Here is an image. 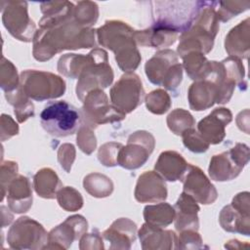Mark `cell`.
Wrapping results in <instances>:
<instances>
[{"label": "cell", "instance_id": "obj_1", "mask_svg": "<svg viewBox=\"0 0 250 250\" xmlns=\"http://www.w3.org/2000/svg\"><path fill=\"white\" fill-rule=\"evenodd\" d=\"M133 36V30L121 21H107L98 29L100 43L115 53V59L123 71L136 69L141 60Z\"/></svg>", "mask_w": 250, "mask_h": 250}, {"label": "cell", "instance_id": "obj_2", "mask_svg": "<svg viewBox=\"0 0 250 250\" xmlns=\"http://www.w3.org/2000/svg\"><path fill=\"white\" fill-rule=\"evenodd\" d=\"M80 112L65 101L50 102L40 114L43 129L54 137L73 135L79 127Z\"/></svg>", "mask_w": 250, "mask_h": 250}, {"label": "cell", "instance_id": "obj_3", "mask_svg": "<svg viewBox=\"0 0 250 250\" xmlns=\"http://www.w3.org/2000/svg\"><path fill=\"white\" fill-rule=\"evenodd\" d=\"M178 62L173 51L158 52L146 63V73L148 79L156 85H164L173 90L182 80V66L178 63L171 67V63Z\"/></svg>", "mask_w": 250, "mask_h": 250}, {"label": "cell", "instance_id": "obj_4", "mask_svg": "<svg viewBox=\"0 0 250 250\" xmlns=\"http://www.w3.org/2000/svg\"><path fill=\"white\" fill-rule=\"evenodd\" d=\"M249 159L248 146L236 144L229 151L214 155L210 161L209 175L215 181H229L235 178Z\"/></svg>", "mask_w": 250, "mask_h": 250}, {"label": "cell", "instance_id": "obj_5", "mask_svg": "<svg viewBox=\"0 0 250 250\" xmlns=\"http://www.w3.org/2000/svg\"><path fill=\"white\" fill-rule=\"evenodd\" d=\"M144 89L139 76L134 73L123 75L110 90V98L114 107L123 114L131 112L143 103Z\"/></svg>", "mask_w": 250, "mask_h": 250}, {"label": "cell", "instance_id": "obj_6", "mask_svg": "<svg viewBox=\"0 0 250 250\" xmlns=\"http://www.w3.org/2000/svg\"><path fill=\"white\" fill-rule=\"evenodd\" d=\"M7 7H2L3 22L10 33L22 41H30L35 26L27 16L26 2H6Z\"/></svg>", "mask_w": 250, "mask_h": 250}, {"label": "cell", "instance_id": "obj_7", "mask_svg": "<svg viewBox=\"0 0 250 250\" xmlns=\"http://www.w3.org/2000/svg\"><path fill=\"white\" fill-rule=\"evenodd\" d=\"M142 135L143 131H138L130 136L128 145L118 152L117 164L127 169H136L147 160L154 146V139L146 133L141 144Z\"/></svg>", "mask_w": 250, "mask_h": 250}, {"label": "cell", "instance_id": "obj_8", "mask_svg": "<svg viewBox=\"0 0 250 250\" xmlns=\"http://www.w3.org/2000/svg\"><path fill=\"white\" fill-rule=\"evenodd\" d=\"M182 182L184 183V192L190 195L195 201L211 204L216 200L217 191L200 168L188 164Z\"/></svg>", "mask_w": 250, "mask_h": 250}, {"label": "cell", "instance_id": "obj_9", "mask_svg": "<svg viewBox=\"0 0 250 250\" xmlns=\"http://www.w3.org/2000/svg\"><path fill=\"white\" fill-rule=\"evenodd\" d=\"M231 121L228 108H216L198 123L200 135L207 143L219 144L225 137V126Z\"/></svg>", "mask_w": 250, "mask_h": 250}, {"label": "cell", "instance_id": "obj_10", "mask_svg": "<svg viewBox=\"0 0 250 250\" xmlns=\"http://www.w3.org/2000/svg\"><path fill=\"white\" fill-rule=\"evenodd\" d=\"M135 197L140 202L164 200L167 197L165 183L156 173L152 171L146 172L138 180Z\"/></svg>", "mask_w": 250, "mask_h": 250}, {"label": "cell", "instance_id": "obj_11", "mask_svg": "<svg viewBox=\"0 0 250 250\" xmlns=\"http://www.w3.org/2000/svg\"><path fill=\"white\" fill-rule=\"evenodd\" d=\"M174 210L176 214L175 227L177 230L182 231L187 229L196 230L198 229L197 212L199 211V207L190 195L183 192Z\"/></svg>", "mask_w": 250, "mask_h": 250}, {"label": "cell", "instance_id": "obj_12", "mask_svg": "<svg viewBox=\"0 0 250 250\" xmlns=\"http://www.w3.org/2000/svg\"><path fill=\"white\" fill-rule=\"evenodd\" d=\"M188 167V163L176 151H164L155 163V170L167 181H182Z\"/></svg>", "mask_w": 250, "mask_h": 250}, {"label": "cell", "instance_id": "obj_13", "mask_svg": "<svg viewBox=\"0 0 250 250\" xmlns=\"http://www.w3.org/2000/svg\"><path fill=\"white\" fill-rule=\"evenodd\" d=\"M7 201L10 208L16 213L26 212L32 204V194L27 178L20 176L9 185Z\"/></svg>", "mask_w": 250, "mask_h": 250}, {"label": "cell", "instance_id": "obj_14", "mask_svg": "<svg viewBox=\"0 0 250 250\" xmlns=\"http://www.w3.org/2000/svg\"><path fill=\"white\" fill-rule=\"evenodd\" d=\"M237 211L234 205L225 206L220 215V223L224 229L231 232L249 234V206Z\"/></svg>", "mask_w": 250, "mask_h": 250}, {"label": "cell", "instance_id": "obj_15", "mask_svg": "<svg viewBox=\"0 0 250 250\" xmlns=\"http://www.w3.org/2000/svg\"><path fill=\"white\" fill-rule=\"evenodd\" d=\"M201 81H197L191 85L188 90V100L190 107L194 110H203L210 107L217 101L216 85L203 78Z\"/></svg>", "mask_w": 250, "mask_h": 250}, {"label": "cell", "instance_id": "obj_16", "mask_svg": "<svg viewBox=\"0 0 250 250\" xmlns=\"http://www.w3.org/2000/svg\"><path fill=\"white\" fill-rule=\"evenodd\" d=\"M175 210L167 203L148 205L145 208L144 217L147 225L154 228H165L173 222Z\"/></svg>", "mask_w": 250, "mask_h": 250}, {"label": "cell", "instance_id": "obj_17", "mask_svg": "<svg viewBox=\"0 0 250 250\" xmlns=\"http://www.w3.org/2000/svg\"><path fill=\"white\" fill-rule=\"evenodd\" d=\"M61 185V182L56 175V173L49 169L44 168L37 172V174L34 176V188L36 192L46 198V190L48 187L50 198H54L56 195V191L58 190V186Z\"/></svg>", "mask_w": 250, "mask_h": 250}, {"label": "cell", "instance_id": "obj_18", "mask_svg": "<svg viewBox=\"0 0 250 250\" xmlns=\"http://www.w3.org/2000/svg\"><path fill=\"white\" fill-rule=\"evenodd\" d=\"M167 124L172 132L177 135H181L180 124H183V127L186 131L187 129L193 128L195 122L188 111H186L183 108H178L168 115Z\"/></svg>", "mask_w": 250, "mask_h": 250}, {"label": "cell", "instance_id": "obj_19", "mask_svg": "<svg viewBox=\"0 0 250 250\" xmlns=\"http://www.w3.org/2000/svg\"><path fill=\"white\" fill-rule=\"evenodd\" d=\"M58 200L63 209L67 211H75L81 208L83 200L78 191L72 188H64L58 193Z\"/></svg>", "mask_w": 250, "mask_h": 250}, {"label": "cell", "instance_id": "obj_20", "mask_svg": "<svg viewBox=\"0 0 250 250\" xmlns=\"http://www.w3.org/2000/svg\"><path fill=\"white\" fill-rule=\"evenodd\" d=\"M182 136L184 145L193 152L206 151L209 146V143H207L199 133L195 132L193 128L187 129L182 133Z\"/></svg>", "mask_w": 250, "mask_h": 250}, {"label": "cell", "instance_id": "obj_21", "mask_svg": "<svg viewBox=\"0 0 250 250\" xmlns=\"http://www.w3.org/2000/svg\"><path fill=\"white\" fill-rule=\"evenodd\" d=\"M148 97L157 101V103H146V107L153 113L162 114L166 112L170 106V98L163 90H155L149 93Z\"/></svg>", "mask_w": 250, "mask_h": 250}, {"label": "cell", "instance_id": "obj_22", "mask_svg": "<svg viewBox=\"0 0 250 250\" xmlns=\"http://www.w3.org/2000/svg\"><path fill=\"white\" fill-rule=\"evenodd\" d=\"M78 8H76L75 18L80 21L81 25H92L94 24L86 15H90L91 17L98 18V7L96 3L93 2H79Z\"/></svg>", "mask_w": 250, "mask_h": 250}]
</instances>
